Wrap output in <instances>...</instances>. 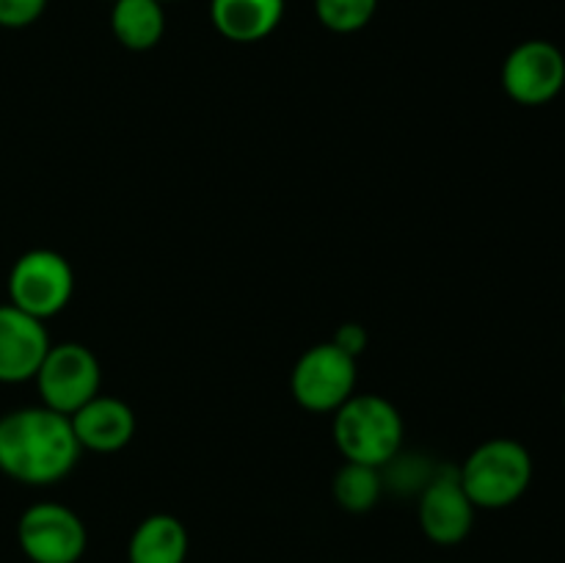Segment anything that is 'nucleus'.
<instances>
[{
	"instance_id": "obj_4",
	"label": "nucleus",
	"mask_w": 565,
	"mask_h": 563,
	"mask_svg": "<svg viewBox=\"0 0 565 563\" xmlns=\"http://www.w3.org/2000/svg\"><path fill=\"white\" fill-rule=\"evenodd\" d=\"M75 290V274L64 254L31 248L9 270V304L39 320L58 315Z\"/></svg>"
},
{
	"instance_id": "obj_19",
	"label": "nucleus",
	"mask_w": 565,
	"mask_h": 563,
	"mask_svg": "<svg viewBox=\"0 0 565 563\" xmlns=\"http://www.w3.org/2000/svg\"><path fill=\"white\" fill-rule=\"evenodd\" d=\"M108 3H116V0H108Z\"/></svg>"
},
{
	"instance_id": "obj_13",
	"label": "nucleus",
	"mask_w": 565,
	"mask_h": 563,
	"mask_svg": "<svg viewBox=\"0 0 565 563\" xmlns=\"http://www.w3.org/2000/svg\"><path fill=\"white\" fill-rule=\"evenodd\" d=\"M188 539L185 524L171 513H149L138 522L127 541V561L130 563H185Z\"/></svg>"
},
{
	"instance_id": "obj_18",
	"label": "nucleus",
	"mask_w": 565,
	"mask_h": 563,
	"mask_svg": "<svg viewBox=\"0 0 565 563\" xmlns=\"http://www.w3.org/2000/svg\"><path fill=\"white\" fill-rule=\"evenodd\" d=\"M331 342L356 359L359 353L364 351V346H367V331H364V326H359V323H342L340 329H337L334 340Z\"/></svg>"
},
{
	"instance_id": "obj_10",
	"label": "nucleus",
	"mask_w": 565,
	"mask_h": 563,
	"mask_svg": "<svg viewBox=\"0 0 565 563\" xmlns=\"http://www.w3.org/2000/svg\"><path fill=\"white\" fill-rule=\"evenodd\" d=\"M44 320L22 312L14 304H0V384H20L36 375L50 351Z\"/></svg>"
},
{
	"instance_id": "obj_6",
	"label": "nucleus",
	"mask_w": 565,
	"mask_h": 563,
	"mask_svg": "<svg viewBox=\"0 0 565 563\" xmlns=\"http://www.w3.org/2000/svg\"><path fill=\"white\" fill-rule=\"evenodd\" d=\"M17 544L31 563H77L86 555L83 519L61 502H36L17 522Z\"/></svg>"
},
{
	"instance_id": "obj_14",
	"label": "nucleus",
	"mask_w": 565,
	"mask_h": 563,
	"mask_svg": "<svg viewBox=\"0 0 565 563\" xmlns=\"http://www.w3.org/2000/svg\"><path fill=\"white\" fill-rule=\"evenodd\" d=\"M110 31L127 50H152L166 33V11L160 0H116L110 3Z\"/></svg>"
},
{
	"instance_id": "obj_16",
	"label": "nucleus",
	"mask_w": 565,
	"mask_h": 563,
	"mask_svg": "<svg viewBox=\"0 0 565 563\" xmlns=\"http://www.w3.org/2000/svg\"><path fill=\"white\" fill-rule=\"evenodd\" d=\"M379 0H315L320 25L334 33H356L375 17Z\"/></svg>"
},
{
	"instance_id": "obj_21",
	"label": "nucleus",
	"mask_w": 565,
	"mask_h": 563,
	"mask_svg": "<svg viewBox=\"0 0 565 563\" xmlns=\"http://www.w3.org/2000/svg\"><path fill=\"white\" fill-rule=\"evenodd\" d=\"M160 3H166V0H160Z\"/></svg>"
},
{
	"instance_id": "obj_9",
	"label": "nucleus",
	"mask_w": 565,
	"mask_h": 563,
	"mask_svg": "<svg viewBox=\"0 0 565 563\" xmlns=\"http://www.w3.org/2000/svg\"><path fill=\"white\" fill-rule=\"evenodd\" d=\"M475 511L469 495L463 491L458 469L445 467L434 478L425 480L417 502L419 528L428 541L439 546H456L472 533Z\"/></svg>"
},
{
	"instance_id": "obj_2",
	"label": "nucleus",
	"mask_w": 565,
	"mask_h": 563,
	"mask_svg": "<svg viewBox=\"0 0 565 563\" xmlns=\"http://www.w3.org/2000/svg\"><path fill=\"white\" fill-rule=\"evenodd\" d=\"M463 491L475 508L500 511L524 497L533 480V456L527 447L508 436L483 442L458 469Z\"/></svg>"
},
{
	"instance_id": "obj_5",
	"label": "nucleus",
	"mask_w": 565,
	"mask_h": 563,
	"mask_svg": "<svg viewBox=\"0 0 565 563\" xmlns=\"http://www.w3.org/2000/svg\"><path fill=\"white\" fill-rule=\"evenodd\" d=\"M33 381L42 395V406L70 417L83 403L99 395L103 370L92 348L83 342H58V346H50Z\"/></svg>"
},
{
	"instance_id": "obj_1",
	"label": "nucleus",
	"mask_w": 565,
	"mask_h": 563,
	"mask_svg": "<svg viewBox=\"0 0 565 563\" xmlns=\"http://www.w3.org/2000/svg\"><path fill=\"white\" fill-rule=\"evenodd\" d=\"M81 458L66 414L47 406L11 408L0 417V472L25 486L64 480Z\"/></svg>"
},
{
	"instance_id": "obj_12",
	"label": "nucleus",
	"mask_w": 565,
	"mask_h": 563,
	"mask_svg": "<svg viewBox=\"0 0 565 563\" xmlns=\"http://www.w3.org/2000/svg\"><path fill=\"white\" fill-rule=\"evenodd\" d=\"M285 17V0H210L215 31L237 44L268 39Z\"/></svg>"
},
{
	"instance_id": "obj_20",
	"label": "nucleus",
	"mask_w": 565,
	"mask_h": 563,
	"mask_svg": "<svg viewBox=\"0 0 565 563\" xmlns=\"http://www.w3.org/2000/svg\"><path fill=\"white\" fill-rule=\"evenodd\" d=\"M563 406H565V395H563Z\"/></svg>"
},
{
	"instance_id": "obj_8",
	"label": "nucleus",
	"mask_w": 565,
	"mask_h": 563,
	"mask_svg": "<svg viewBox=\"0 0 565 563\" xmlns=\"http://www.w3.org/2000/svg\"><path fill=\"white\" fill-rule=\"evenodd\" d=\"M565 86V55L546 39H527L508 53L502 64V88L519 105H546Z\"/></svg>"
},
{
	"instance_id": "obj_15",
	"label": "nucleus",
	"mask_w": 565,
	"mask_h": 563,
	"mask_svg": "<svg viewBox=\"0 0 565 563\" xmlns=\"http://www.w3.org/2000/svg\"><path fill=\"white\" fill-rule=\"evenodd\" d=\"M384 480L379 467L345 461L334 478V500L348 513H367L381 500Z\"/></svg>"
},
{
	"instance_id": "obj_3",
	"label": "nucleus",
	"mask_w": 565,
	"mask_h": 563,
	"mask_svg": "<svg viewBox=\"0 0 565 563\" xmlns=\"http://www.w3.org/2000/svg\"><path fill=\"white\" fill-rule=\"evenodd\" d=\"M334 442L345 461L386 467L403 445L401 412L381 395H351L334 412Z\"/></svg>"
},
{
	"instance_id": "obj_11",
	"label": "nucleus",
	"mask_w": 565,
	"mask_h": 563,
	"mask_svg": "<svg viewBox=\"0 0 565 563\" xmlns=\"http://www.w3.org/2000/svg\"><path fill=\"white\" fill-rule=\"evenodd\" d=\"M72 431L81 450L116 453L130 445L136 434V414L125 401L110 395H97L70 414Z\"/></svg>"
},
{
	"instance_id": "obj_17",
	"label": "nucleus",
	"mask_w": 565,
	"mask_h": 563,
	"mask_svg": "<svg viewBox=\"0 0 565 563\" xmlns=\"http://www.w3.org/2000/svg\"><path fill=\"white\" fill-rule=\"evenodd\" d=\"M47 0H0V28H28L44 14Z\"/></svg>"
},
{
	"instance_id": "obj_7",
	"label": "nucleus",
	"mask_w": 565,
	"mask_h": 563,
	"mask_svg": "<svg viewBox=\"0 0 565 563\" xmlns=\"http://www.w3.org/2000/svg\"><path fill=\"white\" fill-rule=\"evenodd\" d=\"M356 386V359L337 348L334 342H320L301 353L290 375V392L298 406L309 412H337Z\"/></svg>"
}]
</instances>
